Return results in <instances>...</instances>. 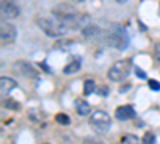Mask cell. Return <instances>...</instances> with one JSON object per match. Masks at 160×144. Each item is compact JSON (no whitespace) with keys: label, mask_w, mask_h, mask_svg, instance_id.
Instances as JSON below:
<instances>
[{"label":"cell","mask_w":160,"mask_h":144,"mask_svg":"<svg viewBox=\"0 0 160 144\" xmlns=\"http://www.w3.org/2000/svg\"><path fill=\"white\" fill-rule=\"evenodd\" d=\"M75 111L78 115H88L91 112V107L87 101H82V99H77L75 101Z\"/></svg>","instance_id":"30bf717a"},{"label":"cell","mask_w":160,"mask_h":144,"mask_svg":"<svg viewBox=\"0 0 160 144\" xmlns=\"http://www.w3.org/2000/svg\"><path fill=\"white\" fill-rule=\"evenodd\" d=\"M120 144H139V139L135 135H125L120 139Z\"/></svg>","instance_id":"5bb4252c"},{"label":"cell","mask_w":160,"mask_h":144,"mask_svg":"<svg viewBox=\"0 0 160 144\" xmlns=\"http://www.w3.org/2000/svg\"><path fill=\"white\" fill-rule=\"evenodd\" d=\"M148 83H149V88H151L152 91H160V83H158L157 80H152V78H151Z\"/></svg>","instance_id":"e0dca14e"},{"label":"cell","mask_w":160,"mask_h":144,"mask_svg":"<svg viewBox=\"0 0 160 144\" xmlns=\"http://www.w3.org/2000/svg\"><path fill=\"white\" fill-rule=\"evenodd\" d=\"M37 26L50 37H61L64 34H68V31H69V26L56 16H53V18L40 16V18H37Z\"/></svg>","instance_id":"6da1fadb"},{"label":"cell","mask_w":160,"mask_h":144,"mask_svg":"<svg viewBox=\"0 0 160 144\" xmlns=\"http://www.w3.org/2000/svg\"><path fill=\"white\" fill-rule=\"evenodd\" d=\"M16 87H18V83H16L15 78L5 77V75L0 78V90H2V93H10V91L13 88H16Z\"/></svg>","instance_id":"9c48e42d"},{"label":"cell","mask_w":160,"mask_h":144,"mask_svg":"<svg viewBox=\"0 0 160 144\" xmlns=\"http://www.w3.org/2000/svg\"><path fill=\"white\" fill-rule=\"evenodd\" d=\"M95 88H96L95 82L88 78V80H85V83H83V95H87V96H88V95H91L93 91H95Z\"/></svg>","instance_id":"4fadbf2b"},{"label":"cell","mask_w":160,"mask_h":144,"mask_svg":"<svg viewBox=\"0 0 160 144\" xmlns=\"http://www.w3.org/2000/svg\"><path fill=\"white\" fill-rule=\"evenodd\" d=\"M3 106H5L7 109H11V111H19V109H21V104H19L16 99H11V98H7V99L3 101Z\"/></svg>","instance_id":"7c38bea8"},{"label":"cell","mask_w":160,"mask_h":144,"mask_svg":"<svg viewBox=\"0 0 160 144\" xmlns=\"http://www.w3.org/2000/svg\"><path fill=\"white\" fill-rule=\"evenodd\" d=\"M130 88V85H125V87H120V93H127V90Z\"/></svg>","instance_id":"d6986e66"},{"label":"cell","mask_w":160,"mask_h":144,"mask_svg":"<svg viewBox=\"0 0 160 144\" xmlns=\"http://www.w3.org/2000/svg\"><path fill=\"white\" fill-rule=\"evenodd\" d=\"M0 38L3 43H11L16 38V27L10 22H2L0 27Z\"/></svg>","instance_id":"5b68a950"},{"label":"cell","mask_w":160,"mask_h":144,"mask_svg":"<svg viewBox=\"0 0 160 144\" xmlns=\"http://www.w3.org/2000/svg\"><path fill=\"white\" fill-rule=\"evenodd\" d=\"M109 43L111 45H114L115 48H118V50H125L127 47H128V37H127V34H125V31L123 29H114L111 34H109Z\"/></svg>","instance_id":"277c9868"},{"label":"cell","mask_w":160,"mask_h":144,"mask_svg":"<svg viewBox=\"0 0 160 144\" xmlns=\"http://www.w3.org/2000/svg\"><path fill=\"white\" fill-rule=\"evenodd\" d=\"M40 66H42V69H45L47 72H50V67L47 66V64H45V62H42V64H40Z\"/></svg>","instance_id":"ffe728a7"},{"label":"cell","mask_w":160,"mask_h":144,"mask_svg":"<svg viewBox=\"0 0 160 144\" xmlns=\"http://www.w3.org/2000/svg\"><path fill=\"white\" fill-rule=\"evenodd\" d=\"M142 144H155V136H154V133H151V132L144 133V136H142Z\"/></svg>","instance_id":"2e32d148"},{"label":"cell","mask_w":160,"mask_h":144,"mask_svg":"<svg viewBox=\"0 0 160 144\" xmlns=\"http://www.w3.org/2000/svg\"><path fill=\"white\" fill-rule=\"evenodd\" d=\"M90 122L95 128H98L99 132H106V130H109V127H111V117L104 111H96V112H93Z\"/></svg>","instance_id":"3957f363"},{"label":"cell","mask_w":160,"mask_h":144,"mask_svg":"<svg viewBox=\"0 0 160 144\" xmlns=\"http://www.w3.org/2000/svg\"><path fill=\"white\" fill-rule=\"evenodd\" d=\"M55 120L58 122V123H61V125H69L71 123V117H68L66 114H56V117H55Z\"/></svg>","instance_id":"9a60e30c"},{"label":"cell","mask_w":160,"mask_h":144,"mask_svg":"<svg viewBox=\"0 0 160 144\" xmlns=\"http://www.w3.org/2000/svg\"><path fill=\"white\" fill-rule=\"evenodd\" d=\"M78 69H80V61H72V62H69L68 66L62 69V72L69 75V74H75Z\"/></svg>","instance_id":"8fae6325"},{"label":"cell","mask_w":160,"mask_h":144,"mask_svg":"<svg viewBox=\"0 0 160 144\" xmlns=\"http://www.w3.org/2000/svg\"><path fill=\"white\" fill-rule=\"evenodd\" d=\"M135 115H136V112H135L133 106H120L115 109V117L118 120H130Z\"/></svg>","instance_id":"52a82bcc"},{"label":"cell","mask_w":160,"mask_h":144,"mask_svg":"<svg viewBox=\"0 0 160 144\" xmlns=\"http://www.w3.org/2000/svg\"><path fill=\"white\" fill-rule=\"evenodd\" d=\"M128 74H130V62L127 59H120V61H115L111 66L108 77L112 82H122L128 77Z\"/></svg>","instance_id":"7a4b0ae2"},{"label":"cell","mask_w":160,"mask_h":144,"mask_svg":"<svg viewBox=\"0 0 160 144\" xmlns=\"http://www.w3.org/2000/svg\"><path fill=\"white\" fill-rule=\"evenodd\" d=\"M0 8H2V15L7 16V18H16L19 16V8L11 3V2H3L2 5H0Z\"/></svg>","instance_id":"ba28073f"},{"label":"cell","mask_w":160,"mask_h":144,"mask_svg":"<svg viewBox=\"0 0 160 144\" xmlns=\"http://www.w3.org/2000/svg\"><path fill=\"white\" fill-rule=\"evenodd\" d=\"M135 74H136L139 78H148V75H146V74H144V72H142L139 67H135Z\"/></svg>","instance_id":"ac0fdd59"},{"label":"cell","mask_w":160,"mask_h":144,"mask_svg":"<svg viewBox=\"0 0 160 144\" xmlns=\"http://www.w3.org/2000/svg\"><path fill=\"white\" fill-rule=\"evenodd\" d=\"M15 72L19 74V75H22V77H26V78H32V77L37 78L35 69L31 66V64L24 62V61H16L15 62Z\"/></svg>","instance_id":"8992f818"}]
</instances>
